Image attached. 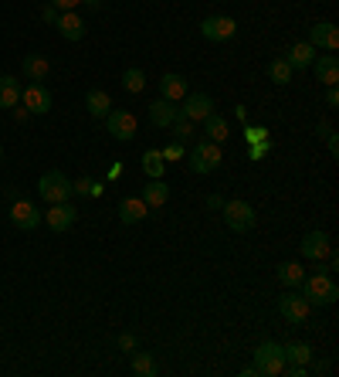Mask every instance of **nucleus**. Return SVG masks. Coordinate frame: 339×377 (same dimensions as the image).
Masks as SVG:
<instances>
[{"label": "nucleus", "instance_id": "dca6fc26", "mask_svg": "<svg viewBox=\"0 0 339 377\" xmlns=\"http://www.w3.org/2000/svg\"><path fill=\"white\" fill-rule=\"evenodd\" d=\"M316 79L323 82V85H339V58L336 55H316Z\"/></svg>", "mask_w": 339, "mask_h": 377}, {"label": "nucleus", "instance_id": "423d86ee", "mask_svg": "<svg viewBox=\"0 0 339 377\" xmlns=\"http://www.w3.org/2000/svg\"><path fill=\"white\" fill-rule=\"evenodd\" d=\"M201 34L207 41H231L238 34V21L228 14H211L201 21Z\"/></svg>", "mask_w": 339, "mask_h": 377}, {"label": "nucleus", "instance_id": "b1692460", "mask_svg": "<svg viewBox=\"0 0 339 377\" xmlns=\"http://www.w3.org/2000/svg\"><path fill=\"white\" fill-rule=\"evenodd\" d=\"M143 201H146V207H163L170 201V187L163 184V177L160 180H150L146 187H143Z\"/></svg>", "mask_w": 339, "mask_h": 377}, {"label": "nucleus", "instance_id": "39448f33", "mask_svg": "<svg viewBox=\"0 0 339 377\" xmlns=\"http://www.w3.org/2000/svg\"><path fill=\"white\" fill-rule=\"evenodd\" d=\"M221 143H211L204 140L197 143L194 150H190V157H187V163H190V170L194 173H214L217 167H221Z\"/></svg>", "mask_w": 339, "mask_h": 377}, {"label": "nucleus", "instance_id": "37998d69", "mask_svg": "<svg viewBox=\"0 0 339 377\" xmlns=\"http://www.w3.org/2000/svg\"><path fill=\"white\" fill-rule=\"evenodd\" d=\"M119 177H123V163H119V160H116V163H112V167H109V180H119Z\"/></svg>", "mask_w": 339, "mask_h": 377}, {"label": "nucleus", "instance_id": "bb28decb", "mask_svg": "<svg viewBox=\"0 0 339 377\" xmlns=\"http://www.w3.org/2000/svg\"><path fill=\"white\" fill-rule=\"evenodd\" d=\"M143 170H146V177H150V180H160V177H163V170H167L163 153H160V150H146V153H143Z\"/></svg>", "mask_w": 339, "mask_h": 377}, {"label": "nucleus", "instance_id": "79ce46f5", "mask_svg": "<svg viewBox=\"0 0 339 377\" xmlns=\"http://www.w3.org/2000/svg\"><path fill=\"white\" fill-rule=\"evenodd\" d=\"M51 4H55L58 11H75V7L82 4V0H51Z\"/></svg>", "mask_w": 339, "mask_h": 377}, {"label": "nucleus", "instance_id": "2eb2a0df", "mask_svg": "<svg viewBox=\"0 0 339 377\" xmlns=\"http://www.w3.org/2000/svg\"><path fill=\"white\" fill-rule=\"evenodd\" d=\"M55 24H58V31H62L65 41H82V38H85V21H82L75 11H62Z\"/></svg>", "mask_w": 339, "mask_h": 377}, {"label": "nucleus", "instance_id": "c756f323", "mask_svg": "<svg viewBox=\"0 0 339 377\" xmlns=\"http://www.w3.org/2000/svg\"><path fill=\"white\" fill-rule=\"evenodd\" d=\"M123 89L126 92H143L146 89V75H143V68H126L123 72Z\"/></svg>", "mask_w": 339, "mask_h": 377}, {"label": "nucleus", "instance_id": "1a4fd4ad", "mask_svg": "<svg viewBox=\"0 0 339 377\" xmlns=\"http://www.w3.org/2000/svg\"><path fill=\"white\" fill-rule=\"evenodd\" d=\"M11 221H14L21 231H34V228L45 221V214H41L31 201H24V197H21V201H14V204H11Z\"/></svg>", "mask_w": 339, "mask_h": 377}, {"label": "nucleus", "instance_id": "4be33fe9", "mask_svg": "<svg viewBox=\"0 0 339 377\" xmlns=\"http://www.w3.org/2000/svg\"><path fill=\"white\" fill-rule=\"evenodd\" d=\"M21 102V82L14 75H0V109H14Z\"/></svg>", "mask_w": 339, "mask_h": 377}, {"label": "nucleus", "instance_id": "49530a36", "mask_svg": "<svg viewBox=\"0 0 339 377\" xmlns=\"http://www.w3.org/2000/svg\"><path fill=\"white\" fill-rule=\"evenodd\" d=\"M85 7H102V0H82Z\"/></svg>", "mask_w": 339, "mask_h": 377}, {"label": "nucleus", "instance_id": "a18cd8bd", "mask_svg": "<svg viewBox=\"0 0 339 377\" xmlns=\"http://www.w3.org/2000/svg\"><path fill=\"white\" fill-rule=\"evenodd\" d=\"M102 190H106V184H99V180H92V187H89V197H102Z\"/></svg>", "mask_w": 339, "mask_h": 377}, {"label": "nucleus", "instance_id": "f704fd0d", "mask_svg": "<svg viewBox=\"0 0 339 377\" xmlns=\"http://www.w3.org/2000/svg\"><path fill=\"white\" fill-rule=\"evenodd\" d=\"M245 140H248V143H262V140H268V129H265V126H245Z\"/></svg>", "mask_w": 339, "mask_h": 377}, {"label": "nucleus", "instance_id": "9d476101", "mask_svg": "<svg viewBox=\"0 0 339 377\" xmlns=\"http://www.w3.org/2000/svg\"><path fill=\"white\" fill-rule=\"evenodd\" d=\"M180 102H184L180 116H184V119H190V123H201V119H207V116L214 112V102H211V95H204V92L184 95Z\"/></svg>", "mask_w": 339, "mask_h": 377}, {"label": "nucleus", "instance_id": "f8f14e48", "mask_svg": "<svg viewBox=\"0 0 339 377\" xmlns=\"http://www.w3.org/2000/svg\"><path fill=\"white\" fill-rule=\"evenodd\" d=\"M299 251H302L306 258H312V262H326L329 251H333V245H329V235H326V231H309V235L302 238Z\"/></svg>", "mask_w": 339, "mask_h": 377}, {"label": "nucleus", "instance_id": "4468645a", "mask_svg": "<svg viewBox=\"0 0 339 377\" xmlns=\"http://www.w3.org/2000/svg\"><path fill=\"white\" fill-rule=\"evenodd\" d=\"M21 99H24V106L31 109V116H41V112L51 109V92H48L41 82H31V85L21 92Z\"/></svg>", "mask_w": 339, "mask_h": 377}, {"label": "nucleus", "instance_id": "a211bd4d", "mask_svg": "<svg viewBox=\"0 0 339 377\" xmlns=\"http://www.w3.org/2000/svg\"><path fill=\"white\" fill-rule=\"evenodd\" d=\"M285 62L292 65V72L312 68V62H316V48L309 45V41H295V45L289 48V55H285Z\"/></svg>", "mask_w": 339, "mask_h": 377}, {"label": "nucleus", "instance_id": "7c9ffc66", "mask_svg": "<svg viewBox=\"0 0 339 377\" xmlns=\"http://www.w3.org/2000/svg\"><path fill=\"white\" fill-rule=\"evenodd\" d=\"M133 374H139V377H153V374H156L153 354H136V350H133Z\"/></svg>", "mask_w": 339, "mask_h": 377}, {"label": "nucleus", "instance_id": "f03ea898", "mask_svg": "<svg viewBox=\"0 0 339 377\" xmlns=\"http://www.w3.org/2000/svg\"><path fill=\"white\" fill-rule=\"evenodd\" d=\"M38 190H41V197H45L48 204H62V201H72V180H68L62 170L41 173V180H38Z\"/></svg>", "mask_w": 339, "mask_h": 377}, {"label": "nucleus", "instance_id": "ddd939ff", "mask_svg": "<svg viewBox=\"0 0 339 377\" xmlns=\"http://www.w3.org/2000/svg\"><path fill=\"white\" fill-rule=\"evenodd\" d=\"M75 204H68V201H62V204H51L48 207V214H45V221H48V228H51V231H58V235H62V231H68V228H72V224H75Z\"/></svg>", "mask_w": 339, "mask_h": 377}, {"label": "nucleus", "instance_id": "5701e85b", "mask_svg": "<svg viewBox=\"0 0 339 377\" xmlns=\"http://www.w3.org/2000/svg\"><path fill=\"white\" fill-rule=\"evenodd\" d=\"M21 72H24L31 82H45L48 72H51V65H48L45 55H28V58L21 62Z\"/></svg>", "mask_w": 339, "mask_h": 377}, {"label": "nucleus", "instance_id": "9b49d317", "mask_svg": "<svg viewBox=\"0 0 339 377\" xmlns=\"http://www.w3.org/2000/svg\"><path fill=\"white\" fill-rule=\"evenodd\" d=\"M309 45L316 48H326V51H336L339 48V28L336 24H329V21H319V24H312L309 28Z\"/></svg>", "mask_w": 339, "mask_h": 377}, {"label": "nucleus", "instance_id": "7ed1b4c3", "mask_svg": "<svg viewBox=\"0 0 339 377\" xmlns=\"http://www.w3.org/2000/svg\"><path fill=\"white\" fill-rule=\"evenodd\" d=\"M224 224L231 228V231H238V235H248L251 228H255V221H258V214H255V207L248 204V201H224Z\"/></svg>", "mask_w": 339, "mask_h": 377}, {"label": "nucleus", "instance_id": "ea45409f", "mask_svg": "<svg viewBox=\"0 0 339 377\" xmlns=\"http://www.w3.org/2000/svg\"><path fill=\"white\" fill-rule=\"evenodd\" d=\"M41 17H45L48 24H55V21H58V7H55V4H48L45 11H41Z\"/></svg>", "mask_w": 339, "mask_h": 377}, {"label": "nucleus", "instance_id": "a19ab883", "mask_svg": "<svg viewBox=\"0 0 339 377\" xmlns=\"http://www.w3.org/2000/svg\"><path fill=\"white\" fill-rule=\"evenodd\" d=\"M326 143H329V153H333V157H339V140H336V133H333V129L326 133Z\"/></svg>", "mask_w": 339, "mask_h": 377}, {"label": "nucleus", "instance_id": "2f4dec72", "mask_svg": "<svg viewBox=\"0 0 339 377\" xmlns=\"http://www.w3.org/2000/svg\"><path fill=\"white\" fill-rule=\"evenodd\" d=\"M170 129H173V140H177V143H184L187 136H194V123H190V119H184V116H177Z\"/></svg>", "mask_w": 339, "mask_h": 377}, {"label": "nucleus", "instance_id": "cd10ccee", "mask_svg": "<svg viewBox=\"0 0 339 377\" xmlns=\"http://www.w3.org/2000/svg\"><path fill=\"white\" fill-rule=\"evenodd\" d=\"M268 79L275 82V85H289L292 82V65L285 62V58H275V62L268 65Z\"/></svg>", "mask_w": 339, "mask_h": 377}, {"label": "nucleus", "instance_id": "de8ad7c7", "mask_svg": "<svg viewBox=\"0 0 339 377\" xmlns=\"http://www.w3.org/2000/svg\"><path fill=\"white\" fill-rule=\"evenodd\" d=\"M0 157H4V146H0Z\"/></svg>", "mask_w": 339, "mask_h": 377}, {"label": "nucleus", "instance_id": "72a5a7b5", "mask_svg": "<svg viewBox=\"0 0 339 377\" xmlns=\"http://www.w3.org/2000/svg\"><path fill=\"white\" fill-rule=\"evenodd\" d=\"M160 153H163V160H170V163H177V160H184V143H170L167 150H160Z\"/></svg>", "mask_w": 339, "mask_h": 377}, {"label": "nucleus", "instance_id": "58836bf2", "mask_svg": "<svg viewBox=\"0 0 339 377\" xmlns=\"http://www.w3.org/2000/svg\"><path fill=\"white\" fill-rule=\"evenodd\" d=\"M326 106H329V109H336V106H339V89H336V85H329V92H326Z\"/></svg>", "mask_w": 339, "mask_h": 377}, {"label": "nucleus", "instance_id": "f3484780", "mask_svg": "<svg viewBox=\"0 0 339 377\" xmlns=\"http://www.w3.org/2000/svg\"><path fill=\"white\" fill-rule=\"evenodd\" d=\"M119 218H123V224H139V221L150 218V207H146L143 197H123L119 201Z\"/></svg>", "mask_w": 339, "mask_h": 377}, {"label": "nucleus", "instance_id": "e433bc0d", "mask_svg": "<svg viewBox=\"0 0 339 377\" xmlns=\"http://www.w3.org/2000/svg\"><path fill=\"white\" fill-rule=\"evenodd\" d=\"M89 187H92V177H78L75 184H72V194H85L89 197Z\"/></svg>", "mask_w": 339, "mask_h": 377}, {"label": "nucleus", "instance_id": "4c0bfd02", "mask_svg": "<svg viewBox=\"0 0 339 377\" xmlns=\"http://www.w3.org/2000/svg\"><path fill=\"white\" fill-rule=\"evenodd\" d=\"M11 112H14L17 123H28V119H31V109H28V106H21V102H17V106H14Z\"/></svg>", "mask_w": 339, "mask_h": 377}, {"label": "nucleus", "instance_id": "393cba45", "mask_svg": "<svg viewBox=\"0 0 339 377\" xmlns=\"http://www.w3.org/2000/svg\"><path fill=\"white\" fill-rule=\"evenodd\" d=\"M85 109L92 112L95 119H102V116L112 112V99H109V92H102V89H92V92L85 95Z\"/></svg>", "mask_w": 339, "mask_h": 377}, {"label": "nucleus", "instance_id": "412c9836", "mask_svg": "<svg viewBox=\"0 0 339 377\" xmlns=\"http://www.w3.org/2000/svg\"><path fill=\"white\" fill-rule=\"evenodd\" d=\"M278 283L285 285V289H299L302 285V279H306V268L299 266V262H282V266L275 268Z\"/></svg>", "mask_w": 339, "mask_h": 377}, {"label": "nucleus", "instance_id": "c03bdc74", "mask_svg": "<svg viewBox=\"0 0 339 377\" xmlns=\"http://www.w3.org/2000/svg\"><path fill=\"white\" fill-rule=\"evenodd\" d=\"M207 207H211V211H221V207H224V197L211 194V197H207Z\"/></svg>", "mask_w": 339, "mask_h": 377}, {"label": "nucleus", "instance_id": "6e6552de", "mask_svg": "<svg viewBox=\"0 0 339 377\" xmlns=\"http://www.w3.org/2000/svg\"><path fill=\"white\" fill-rule=\"evenodd\" d=\"M106 129L109 136H116V140H133L136 136V116L129 109H112L106 116Z\"/></svg>", "mask_w": 339, "mask_h": 377}, {"label": "nucleus", "instance_id": "c85d7f7f", "mask_svg": "<svg viewBox=\"0 0 339 377\" xmlns=\"http://www.w3.org/2000/svg\"><path fill=\"white\" fill-rule=\"evenodd\" d=\"M285 364H309L312 361V346L309 344H285Z\"/></svg>", "mask_w": 339, "mask_h": 377}, {"label": "nucleus", "instance_id": "a878e982", "mask_svg": "<svg viewBox=\"0 0 339 377\" xmlns=\"http://www.w3.org/2000/svg\"><path fill=\"white\" fill-rule=\"evenodd\" d=\"M204 123H207V136H211V143H224L228 136H231V126H228V119H224V116H217V112H211Z\"/></svg>", "mask_w": 339, "mask_h": 377}, {"label": "nucleus", "instance_id": "473e14b6", "mask_svg": "<svg viewBox=\"0 0 339 377\" xmlns=\"http://www.w3.org/2000/svg\"><path fill=\"white\" fill-rule=\"evenodd\" d=\"M268 150H272V140L251 143V150H248V160H265V157H268Z\"/></svg>", "mask_w": 339, "mask_h": 377}, {"label": "nucleus", "instance_id": "6ab92c4d", "mask_svg": "<svg viewBox=\"0 0 339 377\" xmlns=\"http://www.w3.org/2000/svg\"><path fill=\"white\" fill-rule=\"evenodd\" d=\"M180 116V109H177V102H170V99H156V102H150V123L153 126H173V119Z\"/></svg>", "mask_w": 339, "mask_h": 377}, {"label": "nucleus", "instance_id": "20e7f679", "mask_svg": "<svg viewBox=\"0 0 339 377\" xmlns=\"http://www.w3.org/2000/svg\"><path fill=\"white\" fill-rule=\"evenodd\" d=\"M255 367H258V374H265V377L282 374V371H285V350H282V344L265 340V344L255 350Z\"/></svg>", "mask_w": 339, "mask_h": 377}, {"label": "nucleus", "instance_id": "f257e3e1", "mask_svg": "<svg viewBox=\"0 0 339 377\" xmlns=\"http://www.w3.org/2000/svg\"><path fill=\"white\" fill-rule=\"evenodd\" d=\"M299 289H302V296L309 299V306H333V302L339 299V285L333 283V275H329L326 268H319V266H316L312 275L302 279Z\"/></svg>", "mask_w": 339, "mask_h": 377}, {"label": "nucleus", "instance_id": "c9c22d12", "mask_svg": "<svg viewBox=\"0 0 339 377\" xmlns=\"http://www.w3.org/2000/svg\"><path fill=\"white\" fill-rule=\"evenodd\" d=\"M136 337H133V333H123V337H119V350H123V354H133V350H136Z\"/></svg>", "mask_w": 339, "mask_h": 377}, {"label": "nucleus", "instance_id": "0eeeda50", "mask_svg": "<svg viewBox=\"0 0 339 377\" xmlns=\"http://www.w3.org/2000/svg\"><path fill=\"white\" fill-rule=\"evenodd\" d=\"M309 310H312L309 299L302 296V293H295V289H289L285 296L278 299V313H282V319H289V323H295V327L309 319Z\"/></svg>", "mask_w": 339, "mask_h": 377}, {"label": "nucleus", "instance_id": "aec40b11", "mask_svg": "<svg viewBox=\"0 0 339 377\" xmlns=\"http://www.w3.org/2000/svg\"><path fill=\"white\" fill-rule=\"evenodd\" d=\"M160 95L170 99V102H180L187 95V79L184 75H177V72H167L163 79H160Z\"/></svg>", "mask_w": 339, "mask_h": 377}]
</instances>
